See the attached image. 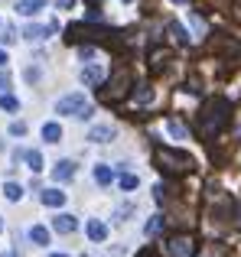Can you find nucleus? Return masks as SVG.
<instances>
[{"label": "nucleus", "instance_id": "18", "mask_svg": "<svg viewBox=\"0 0 241 257\" xmlns=\"http://www.w3.org/2000/svg\"><path fill=\"white\" fill-rule=\"evenodd\" d=\"M166 131H170L173 140H186V127L179 124V120H170V124H166Z\"/></svg>", "mask_w": 241, "mask_h": 257}, {"label": "nucleus", "instance_id": "9", "mask_svg": "<svg viewBox=\"0 0 241 257\" xmlns=\"http://www.w3.org/2000/svg\"><path fill=\"white\" fill-rule=\"evenodd\" d=\"M85 231H88V238L95 241V244H101V241L108 238V228H104V221H98V218H91L88 225H85Z\"/></svg>", "mask_w": 241, "mask_h": 257}, {"label": "nucleus", "instance_id": "24", "mask_svg": "<svg viewBox=\"0 0 241 257\" xmlns=\"http://www.w3.org/2000/svg\"><path fill=\"white\" fill-rule=\"evenodd\" d=\"M10 134H13V137H23V134H26V124H23V120H13V124H10Z\"/></svg>", "mask_w": 241, "mask_h": 257}, {"label": "nucleus", "instance_id": "8", "mask_svg": "<svg viewBox=\"0 0 241 257\" xmlns=\"http://www.w3.org/2000/svg\"><path fill=\"white\" fill-rule=\"evenodd\" d=\"M88 140H91V144H104V140H114V127H111V124H98V127H91V131H88Z\"/></svg>", "mask_w": 241, "mask_h": 257}, {"label": "nucleus", "instance_id": "17", "mask_svg": "<svg viewBox=\"0 0 241 257\" xmlns=\"http://www.w3.org/2000/svg\"><path fill=\"white\" fill-rule=\"evenodd\" d=\"M4 195H7L10 202H20V199H23V186H17V182H7V186H4Z\"/></svg>", "mask_w": 241, "mask_h": 257}, {"label": "nucleus", "instance_id": "22", "mask_svg": "<svg viewBox=\"0 0 241 257\" xmlns=\"http://www.w3.org/2000/svg\"><path fill=\"white\" fill-rule=\"evenodd\" d=\"M137 186H140L137 176H120V189H127V192H131V189H137Z\"/></svg>", "mask_w": 241, "mask_h": 257}, {"label": "nucleus", "instance_id": "1", "mask_svg": "<svg viewBox=\"0 0 241 257\" xmlns=\"http://www.w3.org/2000/svg\"><path fill=\"white\" fill-rule=\"evenodd\" d=\"M225 117H228V101L225 98L209 101V104L199 111V131H202V137H215V134L222 131Z\"/></svg>", "mask_w": 241, "mask_h": 257}, {"label": "nucleus", "instance_id": "6", "mask_svg": "<svg viewBox=\"0 0 241 257\" xmlns=\"http://www.w3.org/2000/svg\"><path fill=\"white\" fill-rule=\"evenodd\" d=\"M166 251H170V257H189L192 254V238H173L170 244H166Z\"/></svg>", "mask_w": 241, "mask_h": 257}, {"label": "nucleus", "instance_id": "4", "mask_svg": "<svg viewBox=\"0 0 241 257\" xmlns=\"http://www.w3.org/2000/svg\"><path fill=\"white\" fill-rule=\"evenodd\" d=\"M75 173H78V163H75V160H59V163L52 166V179H56V182H69Z\"/></svg>", "mask_w": 241, "mask_h": 257}, {"label": "nucleus", "instance_id": "10", "mask_svg": "<svg viewBox=\"0 0 241 257\" xmlns=\"http://www.w3.org/2000/svg\"><path fill=\"white\" fill-rule=\"evenodd\" d=\"M43 205H49V208H62L65 205V192H59V189H43Z\"/></svg>", "mask_w": 241, "mask_h": 257}, {"label": "nucleus", "instance_id": "15", "mask_svg": "<svg viewBox=\"0 0 241 257\" xmlns=\"http://www.w3.org/2000/svg\"><path fill=\"white\" fill-rule=\"evenodd\" d=\"M30 241H33V244H39V247H46V244H49V228L33 225L30 228Z\"/></svg>", "mask_w": 241, "mask_h": 257}, {"label": "nucleus", "instance_id": "21", "mask_svg": "<svg viewBox=\"0 0 241 257\" xmlns=\"http://www.w3.org/2000/svg\"><path fill=\"white\" fill-rule=\"evenodd\" d=\"M189 23H192V30H196V36H202V33H205V23H202L199 13H189Z\"/></svg>", "mask_w": 241, "mask_h": 257}, {"label": "nucleus", "instance_id": "11", "mask_svg": "<svg viewBox=\"0 0 241 257\" xmlns=\"http://www.w3.org/2000/svg\"><path fill=\"white\" fill-rule=\"evenodd\" d=\"M82 85H101V78H104V69L101 65H88V69H82Z\"/></svg>", "mask_w": 241, "mask_h": 257}, {"label": "nucleus", "instance_id": "32", "mask_svg": "<svg viewBox=\"0 0 241 257\" xmlns=\"http://www.w3.org/2000/svg\"><path fill=\"white\" fill-rule=\"evenodd\" d=\"M7 62H10V59H7V52H4V49H0V69H4V65H7Z\"/></svg>", "mask_w": 241, "mask_h": 257}, {"label": "nucleus", "instance_id": "14", "mask_svg": "<svg viewBox=\"0 0 241 257\" xmlns=\"http://www.w3.org/2000/svg\"><path fill=\"white\" fill-rule=\"evenodd\" d=\"M95 182H98V186H111V182H114V170L104 166V163H98L95 166Z\"/></svg>", "mask_w": 241, "mask_h": 257}, {"label": "nucleus", "instance_id": "34", "mask_svg": "<svg viewBox=\"0 0 241 257\" xmlns=\"http://www.w3.org/2000/svg\"><path fill=\"white\" fill-rule=\"evenodd\" d=\"M173 4H189V0H173Z\"/></svg>", "mask_w": 241, "mask_h": 257}, {"label": "nucleus", "instance_id": "27", "mask_svg": "<svg viewBox=\"0 0 241 257\" xmlns=\"http://www.w3.org/2000/svg\"><path fill=\"white\" fill-rule=\"evenodd\" d=\"M23 75H26V82H30V85H33V82H39V69H33V65L23 72Z\"/></svg>", "mask_w": 241, "mask_h": 257}, {"label": "nucleus", "instance_id": "37", "mask_svg": "<svg viewBox=\"0 0 241 257\" xmlns=\"http://www.w3.org/2000/svg\"><path fill=\"white\" fill-rule=\"evenodd\" d=\"M124 4H131V0H124Z\"/></svg>", "mask_w": 241, "mask_h": 257}, {"label": "nucleus", "instance_id": "30", "mask_svg": "<svg viewBox=\"0 0 241 257\" xmlns=\"http://www.w3.org/2000/svg\"><path fill=\"white\" fill-rule=\"evenodd\" d=\"M0 39H4V43L10 46V43H13V39H17V36H13V30H10V26H7V30H4V36H0Z\"/></svg>", "mask_w": 241, "mask_h": 257}, {"label": "nucleus", "instance_id": "38", "mask_svg": "<svg viewBox=\"0 0 241 257\" xmlns=\"http://www.w3.org/2000/svg\"><path fill=\"white\" fill-rule=\"evenodd\" d=\"M0 228H4V225H0Z\"/></svg>", "mask_w": 241, "mask_h": 257}, {"label": "nucleus", "instance_id": "20", "mask_svg": "<svg viewBox=\"0 0 241 257\" xmlns=\"http://www.w3.org/2000/svg\"><path fill=\"white\" fill-rule=\"evenodd\" d=\"M0 107H4V111H20V101L13 98V94H0Z\"/></svg>", "mask_w": 241, "mask_h": 257}, {"label": "nucleus", "instance_id": "28", "mask_svg": "<svg viewBox=\"0 0 241 257\" xmlns=\"http://www.w3.org/2000/svg\"><path fill=\"white\" fill-rule=\"evenodd\" d=\"M134 212V205H120L117 208V221H127V215H131Z\"/></svg>", "mask_w": 241, "mask_h": 257}, {"label": "nucleus", "instance_id": "7", "mask_svg": "<svg viewBox=\"0 0 241 257\" xmlns=\"http://www.w3.org/2000/svg\"><path fill=\"white\" fill-rule=\"evenodd\" d=\"M56 30V26H39V23H30L23 30V36L30 39V43H43V39H49V33Z\"/></svg>", "mask_w": 241, "mask_h": 257}, {"label": "nucleus", "instance_id": "19", "mask_svg": "<svg viewBox=\"0 0 241 257\" xmlns=\"http://www.w3.org/2000/svg\"><path fill=\"white\" fill-rule=\"evenodd\" d=\"M170 33H173V36H176V43H179V46H189V36H186L183 23H170Z\"/></svg>", "mask_w": 241, "mask_h": 257}, {"label": "nucleus", "instance_id": "23", "mask_svg": "<svg viewBox=\"0 0 241 257\" xmlns=\"http://www.w3.org/2000/svg\"><path fill=\"white\" fill-rule=\"evenodd\" d=\"M134 98H137V104H150V101H153V91H150V88H140V94H134Z\"/></svg>", "mask_w": 241, "mask_h": 257}, {"label": "nucleus", "instance_id": "33", "mask_svg": "<svg viewBox=\"0 0 241 257\" xmlns=\"http://www.w3.org/2000/svg\"><path fill=\"white\" fill-rule=\"evenodd\" d=\"M49 257H69V254H49Z\"/></svg>", "mask_w": 241, "mask_h": 257}, {"label": "nucleus", "instance_id": "5", "mask_svg": "<svg viewBox=\"0 0 241 257\" xmlns=\"http://www.w3.org/2000/svg\"><path fill=\"white\" fill-rule=\"evenodd\" d=\"M75 228H78V218H75V215H69V212H62V215L52 218V231H59V234H72Z\"/></svg>", "mask_w": 241, "mask_h": 257}, {"label": "nucleus", "instance_id": "36", "mask_svg": "<svg viewBox=\"0 0 241 257\" xmlns=\"http://www.w3.org/2000/svg\"><path fill=\"white\" fill-rule=\"evenodd\" d=\"M238 215H241V202H238Z\"/></svg>", "mask_w": 241, "mask_h": 257}, {"label": "nucleus", "instance_id": "16", "mask_svg": "<svg viewBox=\"0 0 241 257\" xmlns=\"http://www.w3.org/2000/svg\"><path fill=\"white\" fill-rule=\"evenodd\" d=\"M26 166H30L33 173H43V153H39V150H30V153H26Z\"/></svg>", "mask_w": 241, "mask_h": 257}, {"label": "nucleus", "instance_id": "12", "mask_svg": "<svg viewBox=\"0 0 241 257\" xmlns=\"http://www.w3.org/2000/svg\"><path fill=\"white\" fill-rule=\"evenodd\" d=\"M43 7H46V0H20V4H17V13H23V17H36Z\"/></svg>", "mask_w": 241, "mask_h": 257}, {"label": "nucleus", "instance_id": "26", "mask_svg": "<svg viewBox=\"0 0 241 257\" xmlns=\"http://www.w3.org/2000/svg\"><path fill=\"white\" fill-rule=\"evenodd\" d=\"M160 228H163V218L157 215V218H150V225H147V234H157Z\"/></svg>", "mask_w": 241, "mask_h": 257}, {"label": "nucleus", "instance_id": "29", "mask_svg": "<svg viewBox=\"0 0 241 257\" xmlns=\"http://www.w3.org/2000/svg\"><path fill=\"white\" fill-rule=\"evenodd\" d=\"M7 88H10V72L0 69V91H7Z\"/></svg>", "mask_w": 241, "mask_h": 257}, {"label": "nucleus", "instance_id": "13", "mask_svg": "<svg viewBox=\"0 0 241 257\" xmlns=\"http://www.w3.org/2000/svg\"><path fill=\"white\" fill-rule=\"evenodd\" d=\"M43 140L46 144H59V140H62V124H56V120L43 124Z\"/></svg>", "mask_w": 241, "mask_h": 257}, {"label": "nucleus", "instance_id": "3", "mask_svg": "<svg viewBox=\"0 0 241 257\" xmlns=\"http://www.w3.org/2000/svg\"><path fill=\"white\" fill-rule=\"evenodd\" d=\"M82 107H85V94L82 91H72V94H65V98L56 101V114H65V117H75Z\"/></svg>", "mask_w": 241, "mask_h": 257}, {"label": "nucleus", "instance_id": "25", "mask_svg": "<svg viewBox=\"0 0 241 257\" xmlns=\"http://www.w3.org/2000/svg\"><path fill=\"white\" fill-rule=\"evenodd\" d=\"M75 117H78V120H91V117H95V107H91V104H85L82 111L75 114Z\"/></svg>", "mask_w": 241, "mask_h": 257}, {"label": "nucleus", "instance_id": "31", "mask_svg": "<svg viewBox=\"0 0 241 257\" xmlns=\"http://www.w3.org/2000/svg\"><path fill=\"white\" fill-rule=\"evenodd\" d=\"M59 7H62V10H72V7H75V0H56Z\"/></svg>", "mask_w": 241, "mask_h": 257}, {"label": "nucleus", "instance_id": "35", "mask_svg": "<svg viewBox=\"0 0 241 257\" xmlns=\"http://www.w3.org/2000/svg\"><path fill=\"white\" fill-rule=\"evenodd\" d=\"M0 257H17V254H0Z\"/></svg>", "mask_w": 241, "mask_h": 257}, {"label": "nucleus", "instance_id": "2", "mask_svg": "<svg viewBox=\"0 0 241 257\" xmlns=\"http://www.w3.org/2000/svg\"><path fill=\"white\" fill-rule=\"evenodd\" d=\"M157 160L166 173H189L192 170V157L186 150H170V147H166V150L157 153Z\"/></svg>", "mask_w": 241, "mask_h": 257}]
</instances>
